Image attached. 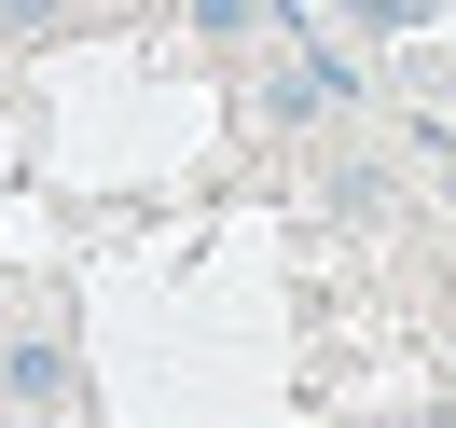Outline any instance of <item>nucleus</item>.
Instances as JSON below:
<instances>
[{
  "label": "nucleus",
  "instance_id": "obj_1",
  "mask_svg": "<svg viewBox=\"0 0 456 428\" xmlns=\"http://www.w3.org/2000/svg\"><path fill=\"white\" fill-rule=\"evenodd\" d=\"M0 400H28V415H56V400H84V373H69L56 332H14L0 345Z\"/></svg>",
  "mask_w": 456,
  "mask_h": 428
},
{
  "label": "nucleus",
  "instance_id": "obj_2",
  "mask_svg": "<svg viewBox=\"0 0 456 428\" xmlns=\"http://www.w3.org/2000/svg\"><path fill=\"white\" fill-rule=\"evenodd\" d=\"M194 28H208V42H249V28H263V0H194Z\"/></svg>",
  "mask_w": 456,
  "mask_h": 428
}]
</instances>
